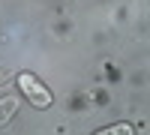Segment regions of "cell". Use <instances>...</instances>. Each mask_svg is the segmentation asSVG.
Wrapping results in <instances>:
<instances>
[{
  "instance_id": "cell-1",
  "label": "cell",
  "mask_w": 150,
  "mask_h": 135,
  "mask_svg": "<svg viewBox=\"0 0 150 135\" xmlns=\"http://www.w3.org/2000/svg\"><path fill=\"white\" fill-rule=\"evenodd\" d=\"M18 87L27 93V99H30L36 108H48V105H51V99H54L51 90H48L45 84H39L30 72H21V75H18Z\"/></svg>"
},
{
  "instance_id": "cell-2",
  "label": "cell",
  "mask_w": 150,
  "mask_h": 135,
  "mask_svg": "<svg viewBox=\"0 0 150 135\" xmlns=\"http://www.w3.org/2000/svg\"><path fill=\"white\" fill-rule=\"evenodd\" d=\"M132 132H135L132 123H111V126H105V129H99L96 135H132Z\"/></svg>"
},
{
  "instance_id": "cell-3",
  "label": "cell",
  "mask_w": 150,
  "mask_h": 135,
  "mask_svg": "<svg viewBox=\"0 0 150 135\" xmlns=\"http://www.w3.org/2000/svg\"><path fill=\"white\" fill-rule=\"evenodd\" d=\"M15 105H18V99H15V96H9V99L0 105V123H6V120H9V114L15 111Z\"/></svg>"
}]
</instances>
